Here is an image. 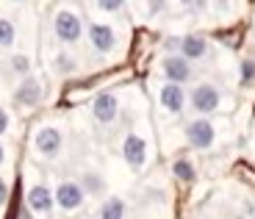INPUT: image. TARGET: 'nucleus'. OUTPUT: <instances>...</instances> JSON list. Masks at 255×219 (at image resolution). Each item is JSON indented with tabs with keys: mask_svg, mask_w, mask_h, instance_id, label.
I'll use <instances>...</instances> for the list:
<instances>
[{
	"mask_svg": "<svg viewBox=\"0 0 255 219\" xmlns=\"http://www.w3.org/2000/svg\"><path fill=\"white\" fill-rule=\"evenodd\" d=\"M53 33H56V39L61 45H78L81 36H83L81 14L72 11V8H61V11L56 14V19H53Z\"/></svg>",
	"mask_w": 255,
	"mask_h": 219,
	"instance_id": "nucleus-3",
	"label": "nucleus"
},
{
	"mask_svg": "<svg viewBox=\"0 0 255 219\" xmlns=\"http://www.w3.org/2000/svg\"><path fill=\"white\" fill-rule=\"evenodd\" d=\"M183 133H186V142L194 150H211L217 144V128H214L208 116H197V119L186 122Z\"/></svg>",
	"mask_w": 255,
	"mask_h": 219,
	"instance_id": "nucleus-4",
	"label": "nucleus"
},
{
	"mask_svg": "<svg viewBox=\"0 0 255 219\" xmlns=\"http://www.w3.org/2000/svg\"><path fill=\"white\" fill-rule=\"evenodd\" d=\"M120 116V97L114 92H100L92 100V119L97 125H114Z\"/></svg>",
	"mask_w": 255,
	"mask_h": 219,
	"instance_id": "nucleus-8",
	"label": "nucleus"
},
{
	"mask_svg": "<svg viewBox=\"0 0 255 219\" xmlns=\"http://www.w3.org/2000/svg\"><path fill=\"white\" fill-rule=\"evenodd\" d=\"M8 70H11L19 81L28 78L31 75V56H25V53H14V56L8 58Z\"/></svg>",
	"mask_w": 255,
	"mask_h": 219,
	"instance_id": "nucleus-18",
	"label": "nucleus"
},
{
	"mask_svg": "<svg viewBox=\"0 0 255 219\" xmlns=\"http://www.w3.org/2000/svg\"><path fill=\"white\" fill-rule=\"evenodd\" d=\"M122 158H125V164L133 169V172H141V169L147 167V142H144V136L128 133L125 142H122Z\"/></svg>",
	"mask_w": 255,
	"mask_h": 219,
	"instance_id": "nucleus-10",
	"label": "nucleus"
},
{
	"mask_svg": "<svg viewBox=\"0 0 255 219\" xmlns=\"http://www.w3.org/2000/svg\"><path fill=\"white\" fill-rule=\"evenodd\" d=\"M8 128H11V116H8L6 109H0V136H6Z\"/></svg>",
	"mask_w": 255,
	"mask_h": 219,
	"instance_id": "nucleus-23",
	"label": "nucleus"
},
{
	"mask_svg": "<svg viewBox=\"0 0 255 219\" xmlns=\"http://www.w3.org/2000/svg\"><path fill=\"white\" fill-rule=\"evenodd\" d=\"M189 106H191V111H194L197 116L217 114V111L222 109V92H219V86L203 81V84H197L194 89L189 92Z\"/></svg>",
	"mask_w": 255,
	"mask_h": 219,
	"instance_id": "nucleus-1",
	"label": "nucleus"
},
{
	"mask_svg": "<svg viewBox=\"0 0 255 219\" xmlns=\"http://www.w3.org/2000/svg\"><path fill=\"white\" fill-rule=\"evenodd\" d=\"M211 6H214V11L217 14H228L230 11V3H233V0H208Z\"/></svg>",
	"mask_w": 255,
	"mask_h": 219,
	"instance_id": "nucleus-24",
	"label": "nucleus"
},
{
	"mask_svg": "<svg viewBox=\"0 0 255 219\" xmlns=\"http://www.w3.org/2000/svg\"><path fill=\"white\" fill-rule=\"evenodd\" d=\"M25 203H28V211L36 214V217H50L53 208H56V197H53V189L47 183H33L28 189Z\"/></svg>",
	"mask_w": 255,
	"mask_h": 219,
	"instance_id": "nucleus-9",
	"label": "nucleus"
},
{
	"mask_svg": "<svg viewBox=\"0 0 255 219\" xmlns=\"http://www.w3.org/2000/svg\"><path fill=\"white\" fill-rule=\"evenodd\" d=\"M239 70H242V84L250 86L255 81V64H253V61H242V64H239Z\"/></svg>",
	"mask_w": 255,
	"mask_h": 219,
	"instance_id": "nucleus-21",
	"label": "nucleus"
},
{
	"mask_svg": "<svg viewBox=\"0 0 255 219\" xmlns=\"http://www.w3.org/2000/svg\"><path fill=\"white\" fill-rule=\"evenodd\" d=\"M169 50H175L178 56H183L186 61H205L211 56V42L205 36L189 33V36H169L164 42Z\"/></svg>",
	"mask_w": 255,
	"mask_h": 219,
	"instance_id": "nucleus-2",
	"label": "nucleus"
},
{
	"mask_svg": "<svg viewBox=\"0 0 255 219\" xmlns=\"http://www.w3.org/2000/svg\"><path fill=\"white\" fill-rule=\"evenodd\" d=\"M17 3H22V0H17Z\"/></svg>",
	"mask_w": 255,
	"mask_h": 219,
	"instance_id": "nucleus-29",
	"label": "nucleus"
},
{
	"mask_svg": "<svg viewBox=\"0 0 255 219\" xmlns=\"http://www.w3.org/2000/svg\"><path fill=\"white\" fill-rule=\"evenodd\" d=\"M6 200H8V183H6V178L0 175V206H6Z\"/></svg>",
	"mask_w": 255,
	"mask_h": 219,
	"instance_id": "nucleus-25",
	"label": "nucleus"
},
{
	"mask_svg": "<svg viewBox=\"0 0 255 219\" xmlns=\"http://www.w3.org/2000/svg\"><path fill=\"white\" fill-rule=\"evenodd\" d=\"M86 36H89V45L97 56H109L117 47V33H114V28L106 25V22H92V25L86 28Z\"/></svg>",
	"mask_w": 255,
	"mask_h": 219,
	"instance_id": "nucleus-11",
	"label": "nucleus"
},
{
	"mask_svg": "<svg viewBox=\"0 0 255 219\" xmlns=\"http://www.w3.org/2000/svg\"><path fill=\"white\" fill-rule=\"evenodd\" d=\"M125 211H128L125 200L111 194V197H106V200H103L100 211H97V219H125Z\"/></svg>",
	"mask_w": 255,
	"mask_h": 219,
	"instance_id": "nucleus-15",
	"label": "nucleus"
},
{
	"mask_svg": "<svg viewBox=\"0 0 255 219\" xmlns=\"http://www.w3.org/2000/svg\"><path fill=\"white\" fill-rule=\"evenodd\" d=\"M3 164H6V147L0 144V167H3Z\"/></svg>",
	"mask_w": 255,
	"mask_h": 219,
	"instance_id": "nucleus-27",
	"label": "nucleus"
},
{
	"mask_svg": "<svg viewBox=\"0 0 255 219\" xmlns=\"http://www.w3.org/2000/svg\"><path fill=\"white\" fill-rule=\"evenodd\" d=\"M42 97H45V89L39 84V78L28 75L19 81V86L14 89V103L22 106V109H33V106L42 103Z\"/></svg>",
	"mask_w": 255,
	"mask_h": 219,
	"instance_id": "nucleus-12",
	"label": "nucleus"
},
{
	"mask_svg": "<svg viewBox=\"0 0 255 219\" xmlns=\"http://www.w3.org/2000/svg\"><path fill=\"white\" fill-rule=\"evenodd\" d=\"M158 103H161V109L169 111V114H180V111L186 109V89L178 84H161Z\"/></svg>",
	"mask_w": 255,
	"mask_h": 219,
	"instance_id": "nucleus-13",
	"label": "nucleus"
},
{
	"mask_svg": "<svg viewBox=\"0 0 255 219\" xmlns=\"http://www.w3.org/2000/svg\"><path fill=\"white\" fill-rule=\"evenodd\" d=\"M144 6H147L150 17H158V14L166 11V0H144Z\"/></svg>",
	"mask_w": 255,
	"mask_h": 219,
	"instance_id": "nucleus-22",
	"label": "nucleus"
},
{
	"mask_svg": "<svg viewBox=\"0 0 255 219\" xmlns=\"http://www.w3.org/2000/svg\"><path fill=\"white\" fill-rule=\"evenodd\" d=\"M53 197H56V206L64 214L81 211L83 203H86V192H83V186L78 181H61L56 186V192H53Z\"/></svg>",
	"mask_w": 255,
	"mask_h": 219,
	"instance_id": "nucleus-5",
	"label": "nucleus"
},
{
	"mask_svg": "<svg viewBox=\"0 0 255 219\" xmlns=\"http://www.w3.org/2000/svg\"><path fill=\"white\" fill-rule=\"evenodd\" d=\"M86 192V197H103L106 194V178H103L97 169H86L81 172V181H78Z\"/></svg>",
	"mask_w": 255,
	"mask_h": 219,
	"instance_id": "nucleus-14",
	"label": "nucleus"
},
{
	"mask_svg": "<svg viewBox=\"0 0 255 219\" xmlns=\"http://www.w3.org/2000/svg\"><path fill=\"white\" fill-rule=\"evenodd\" d=\"M172 175L178 178L180 183H194V178H197V169H194V164L189 161V158H175L172 161Z\"/></svg>",
	"mask_w": 255,
	"mask_h": 219,
	"instance_id": "nucleus-16",
	"label": "nucleus"
},
{
	"mask_svg": "<svg viewBox=\"0 0 255 219\" xmlns=\"http://www.w3.org/2000/svg\"><path fill=\"white\" fill-rule=\"evenodd\" d=\"M122 6H125V0H97V8L103 14H117L122 11Z\"/></svg>",
	"mask_w": 255,
	"mask_h": 219,
	"instance_id": "nucleus-20",
	"label": "nucleus"
},
{
	"mask_svg": "<svg viewBox=\"0 0 255 219\" xmlns=\"http://www.w3.org/2000/svg\"><path fill=\"white\" fill-rule=\"evenodd\" d=\"M33 147H36V153L42 155V158H47V161L58 158V153H61V147H64L61 130H58L56 125H42V128L36 130V136H33Z\"/></svg>",
	"mask_w": 255,
	"mask_h": 219,
	"instance_id": "nucleus-7",
	"label": "nucleus"
},
{
	"mask_svg": "<svg viewBox=\"0 0 255 219\" xmlns=\"http://www.w3.org/2000/svg\"><path fill=\"white\" fill-rule=\"evenodd\" d=\"M14 42H17V28H14V22L6 17H0V50L14 47Z\"/></svg>",
	"mask_w": 255,
	"mask_h": 219,
	"instance_id": "nucleus-19",
	"label": "nucleus"
},
{
	"mask_svg": "<svg viewBox=\"0 0 255 219\" xmlns=\"http://www.w3.org/2000/svg\"><path fill=\"white\" fill-rule=\"evenodd\" d=\"M180 6H191V0H178Z\"/></svg>",
	"mask_w": 255,
	"mask_h": 219,
	"instance_id": "nucleus-28",
	"label": "nucleus"
},
{
	"mask_svg": "<svg viewBox=\"0 0 255 219\" xmlns=\"http://www.w3.org/2000/svg\"><path fill=\"white\" fill-rule=\"evenodd\" d=\"M53 72L56 75H75L78 72L75 56H70V53H56L53 56Z\"/></svg>",
	"mask_w": 255,
	"mask_h": 219,
	"instance_id": "nucleus-17",
	"label": "nucleus"
},
{
	"mask_svg": "<svg viewBox=\"0 0 255 219\" xmlns=\"http://www.w3.org/2000/svg\"><path fill=\"white\" fill-rule=\"evenodd\" d=\"M161 75L166 78V84H189L191 78H194V67H191V61H186L183 56H178V53H169V56L161 58Z\"/></svg>",
	"mask_w": 255,
	"mask_h": 219,
	"instance_id": "nucleus-6",
	"label": "nucleus"
},
{
	"mask_svg": "<svg viewBox=\"0 0 255 219\" xmlns=\"http://www.w3.org/2000/svg\"><path fill=\"white\" fill-rule=\"evenodd\" d=\"M205 6H208V0H191V6H189V8H194V11H203Z\"/></svg>",
	"mask_w": 255,
	"mask_h": 219,
	"instance_id": "nucleus-26",
	"label": "nucleus"
}]
</instances>
